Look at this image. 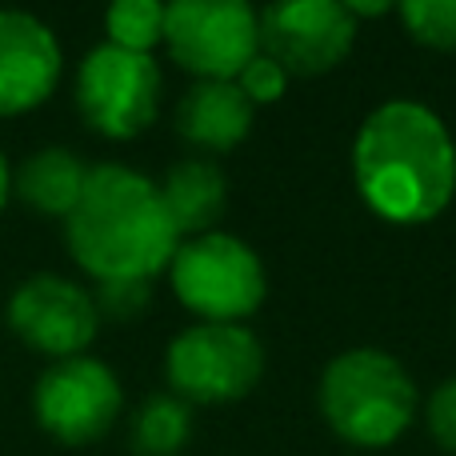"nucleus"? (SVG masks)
Wrapping results in <instances>:
<instances>
[{
	"label": "nucleus",
	"instance_id": "9d476101",
	"mask_svg": "<svg viewBox=\"0 0 456 456\" xmlns=\"http://www.w3.org/2000/svg\"><path fill=\"white\" fill-rule=\"evenodd\" d=\"M8 329L37 353L69 361V356H85V348L93 345L101 313H96L93 292L80 289L77 281L37 273L8 300Z\"/></svg>",
	"mask_w": 456,
	"mask_h": 456
},
{
	"label": "nucleus",
	"instance_id": "20e7f679",
	"mask_svg": "<svg viewBox=\"0 0 456 456\" xmlns=\"http://www.w3.org/2000/svg\"><path fill=\"white\" fill-rule=\"evenodd\" d=\"M173 292L189 313L213 324H240L268 297V276L260 256L228 232H200L176 248Z\"/></svg>",
	"mask_w": 456,
	"mask_h": 456
},
{
	"label": "nucleus",
	"instance_id": "6e6552de",
	"mask_svg": "<svg viewBox=\"0 0 456 456\" xmlns=\"http://www.w3.org/2000/svg\"><path fill=\"white\" fill-rule=\"evenodd\" d=\"M32 409H37V425L53 441L80 449V444L101 441L117 425L120 409H125V388L104 361L69 356L40 372Z\"/></svg>",
	"mask_w": 456,
	"mask_h": 456
},
{
	"label": "nucleus",
	"instance_id": "423d86ee",
	"mask_svg": "<svg viewBox=\"0 0 456 456\" xmlns=\"http://www.w3.org/2000/svg\"><path fill=\"white\" fill-rule=\"evenodd\" d=\"M165 45L197 80H236L260 53L252 0H165Z\"/></svg>",
	"mask_w": 456,
	"mask_h": 456
},
{
	"label": "nucleus",
	"instance_id": "9b49d317",
	"mask_svg": "<svg viewBox=\"0 0 456 456\" xmlns=\"http://www.w3.org/2000/svg\"><path fill=\"white\" fill-rule=\"evenodd\" d=\"M64 56L61 40L32 12L0 8V117L32 112L53 96Z\"/></svg>",
	"mask_w": 456,
	"mask_h": 456
},
{
	"label": "nucleus",
	"instance_id": "1a4fd4ad",
	"mask_svg": "<svg viewBox=\"0 0 456 456\" xmlns=\"http://www.w3.org/2000/svg\"><path fill=\"white\" fill-rule=\"evenodd\" d=\"M356 40V20L340 0H268L260 8V53L289 77L332 72Z\"/></svg>",
	"mask_w": 456,
	"mask_h": 456
},
{
	"label": "nucleus",
	"instance_id": "412c9836",
	"mask_svg": "<svg viewBox=\"0 0 456 456\" xmlns=\"http://www.w3.org/2000/svg\"><path fill=\"white\" fill-rule=\"evenodd\" d=\"M340 4L356 20V16H385L388 8H396V0H340Z\"/></svg>",
	"mask_w": 456,
	"mask_h": 456
},
{
	"label": "nucleus",
	"instance_id": "2eb2a0df",
	"mask_svg": "<svg viewBox=\"0 0 456 456\" xmlns=\"http://www.w3.org/2000/svg\"><path fill=\"white\" fill-rule=\"evenodd\" d=\"M192 441V404L176 393H157L133 412L128 444L136 456H181Z\"/></svg>",
	"mask_w": 456,
	"mask_h": 456
},
{
	"label": "nucleus",
	"instance_id": "ddd939ff",
	"mask_svg": "<svg viewBox=\"0 0 456 456\" xmlns=\"http://www.w3.org/2000/svg\"><path fill=\"white\" fill-rule=\"evenodd\" d=\"M88 168L77 152L69 149H48L32 152L12 176V192L40 216H69L77 208L80 192H85Z\"/></svg>",
	"mask_w": 456,
	"mask_h": 456
},
{
	"label": "nucleus",
	"instance_id": "f3484780",
	"mask_svg": "<svg viewBox=\"0 0 456 456\" xmlns=\"http://www.w3.org/2000/svg\"><path fill=\"white\" fill-rule=\"evenodd\" d=\"M396 8L417 45L436 53L456 48V0H396Z\"/></svg>",
	"mask_w": 456,
	"mask_h": 456
},
{
	"label": "nucleus",
	"instance_id": "f8f14e48",
	"mask_svg": "<svg viewBox=\"0 0 456 456\" xmlns=\"http://www.w3.org/2000/svg\"><path fill=\"white\" fill-rule=\"evenodd\" d=\"M252 109L236 80H197L176 104V133L197 149L228 152L248 136Z\"/></svg>",
	"mask_w": 456,
	"mask_h": 456
},
{
	"label": "nucleus",
	"instance_id": "7ed1b4c3",
	"mask_svg": "<svg viewBox=\"0 0 456 456\" xmlns=\"http://www.w3.org/2000/svg\"><path fill=\"white\" fill-rule=\"evenodd\" d=\"M316 404L332 433L353 449H388L417 420V385L396 356L348 348L332 356L316 385Z\"/></svg>",
	"mask_w": 456,
	"mask_h": 456
},
{
	"label": "nucleus",
	"instance_id": "39448f33",
	"mask_svg": "<svg viewBox=\"0 0 456 456\" xmlns=\"http://www.w3.org/2000/svg\"><path fill=\"white\" fill-rule=\"evenodd\" d=\"M165 377L189 404L240 401L265 377V345L244 324L200 321L173 337L165 353Z\"/></svg>",
	"mask_w": 456,
	"mask_h": 456
},
{
	"label": "nucleus",
	"instance_id": "aec40b11",
	"mask_svg": "<svg viewBox=\"0 0 456 456\" xmlns=\"http://www.w3.org/2000/svg\"><path fill=\"white\" fill-rule=\"evenodd\" d=\"M428 433L444 452L456 456V377L436 385V393L428 396Z\"/></svg>",
	"mask_w": 456,
	"mask_h": 456
},
{
	"label": "nucleus",
	"instance_id": "dca6fc26",
	"mask_svg": "<svg viewBox=\"0 0 456 456\" xmlns=\"http://www.w3.org/2000/svg\"><path fill=\"white\" fill-rule=\"evenodd\" d=\"M109 45L128 53H152L165 40V0H109L104 12Z\"/></svg>",
	"mask_w": 456,
	"mask_h": 456
},
{
	"label": "nucleus",
	"instance_id": "f03ea898",
	"mask_svg": "<svg viewBox=\"0 0 456 456\" xmlns=\"http://www.w3.org/2000/svg\"><path fill=\"white\" fill-rule=\"evenodd\" d=\"M69 252L96 281H152L181 248L160 184L125 165L88 168L77 208L64 216Z\"/></svg>",
	"mask_w": 456,
	"mask_h": 456
},
{
	"label": "nucleus",
	"instance_id": "f257e3e1",
	"mask_svg": "<svg viewBox=\"0 0 456 456\" xmlns=\"http://www.w3.org/2000/svg\"><path fill=\"white\" fill-rule=\"evenodd\" d=\"M361 200L388 224H428L456 192V144L444 120L417 101H388L353 141Z\"/></svg>",
	"mask_w": 456,
	"mask_h": 456
},
{
	"label": "nucleus",
	"instance_id": "0eeeda50",
	"mask_svg": "<svg viewBox=\"0 0 456 456\" xmlns=\"http://www.w3.org/2000/svg\"><path fill=\"white\" fill-rule=\"evenodd\" d=\"M77 109L93 133L133 141L157 120L160 69L149 53L96 45L77 72Z\"/></svg>",
	"mask_w": 456,
	"mask_h": 456
},
{
	"label": "nucleus",
	"instance_id": "a211bd4d",
	"mask_svg": "<svg viewBox=\"0 0 456 456\" xmlns=\"http://www.w3.org/2000/svg\"><path fill=\"white\" fill-rule=\"evenodd\" d=\"M93 300H96L101 321H136L152 300V284L149 281H101Z\"/></svg>",
	"mask_w": 456,
	"mask_h": 456
},
{
	"label": "nucleus",
	"instance_id": "4be33fe9",
	"mask_svg": "<svg viewBox=\"0 0 456 456\" xmlns=\"http://www.w3.org/2000/svg\"><path fill=\"white\" fill-rule=\"evenodd\" d=\"M8 197H12V173H8V160H4V152H0V213H4Z\"/></svg>",
	"mask_w": 456,
	"mask_h": 456
},
{
	"label": "nucleus",
	"instance_id": "4468645a",
	"mask_svg": "<svg viewBox=\"0 0 456 456\" xmlns=\"http://www.w3.org/2000/svg\"><path fill=\"white\" fill-rule=\"evenodd\" d=\"M160 197H165V208L173 216L176 232L200 236V232H213V224L224 216L228 184L213 160H181V165L168 168L165 184H160Z\"/></svg>",
	"mask_w": 456,
	"mask_h": 456
},
{
	"label": "nucleus",
	"instance_id": "6ab92c4d",
	"mask_svg": "<svg viewBox=\"0 0 456 456\" xmlns=\"http://www.w3.org/2000/svg\"><path fill=\"white\" fill-rule=\"evenodd\" d=\"M236 88H240V93L248 96L252 104H273V101H281L284 88H289V72H284L276 61H268L265 53H256L240 69V77H236Z\"/></svg>",
	"mask_w": 456,
	"mask_h": 456
}]
</instances>
